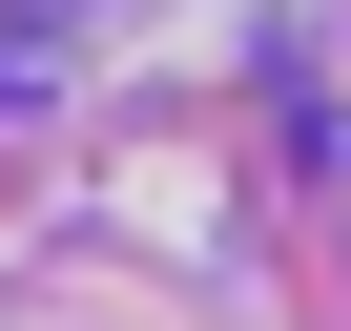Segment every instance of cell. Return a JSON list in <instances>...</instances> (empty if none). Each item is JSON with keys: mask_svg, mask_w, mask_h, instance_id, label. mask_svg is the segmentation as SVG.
Wrapping results in <instances>:
<instances>
[]
</instances>
